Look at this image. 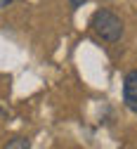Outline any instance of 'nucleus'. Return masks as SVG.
<instances>
[{"label":"nucleus","instance_id":"nucleus-2","mask_svg":"<svg viewBox=\"0 0 137 149\" xmlns=\"http://www.w3.org/2000/svg\"><path fill=\"white\" fill-rule=\"evenodd\" d=\"M123 102L130 111L137 114V69L128 71V76L123 81Z\"/></svg>","mask_w":137,"mask_h":149},{"label":"nucleus","instance_id":"nucleus-3","mask_svg":"<svg viewBox=\"0 0 137 149\" xmlns=\"http://www.w3.org/2000/svg\"><path fill=\"white\" fill-rule=\"evenodd\" d=\"M7 149H29V140H24V137H14L12 142H7Z\"/></svg>","mask_w":137,"mask_h":149},{"label":"nucleus","instance_id":"nucleus-5","mask_svg":"<svg viewBox=\"0 0 137 149\" xmlns=\"http://www.w3.org/2000/svg\"><path fill=\"white\" fill-rule=\"evenodd\" d=\"M10 3H12V0H0V7H7Z\"/></svg>","mask_w":137,"mask_h":149},{"label":"nucleus","instance_id":"nucleus-1","mask_svg":"<svg viewBox=\"0 0 137 149\" xmlns=\"http://www.w3.org/2000/svg\"><path fill=\"white\" fill-rule=\"evenodd\" d=\"M90 26L106 43H116V40H121V36H123V22H121V17H116L111 10H97L92 14Z\"/></svg>","mask_w":137,"mask_h":149},{"label":"nucleus","instance_id":"nucleus-4","mask_svg":"<svg viewBox=\"0 0 137 149\" xmlns=\"http://www.w3.org/2000/svg\"><path fill=\"white\" fill-rule=\"evenodd\" d=\"M83 3H85V0H71V7H81Z\"/></svg>","mask_w":137,"mask_h":149}]
</instances>
